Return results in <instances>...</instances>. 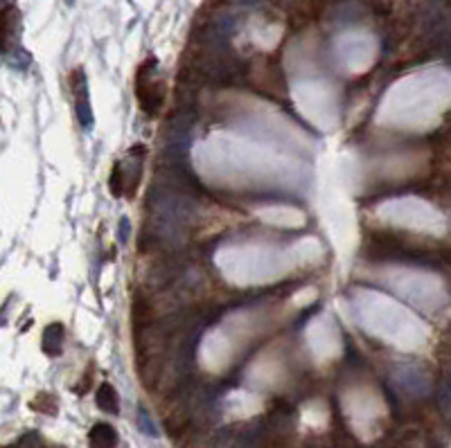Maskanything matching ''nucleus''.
Segmentation results:
<instances>
[{
	"label": "nucleus",
	"mask_w": 451,
	"mask_h": 448,
	"mask_svg": "<svg viewBox=\"0 0 451 448\" xmlns=\"http://www.w3.org/2000/svg\"><path fill=\"white\" fill-rule=\"evenodd\" d=\"M145 156H147V149L143 145H134L124 154L122 160L115 162L111 176H108V187H111L113 196H124V198L136 196L140 180H143Z\"/></svg>",
	"instance_id": "1"
},
{
	"label": "nucleus",
	"mask_w": 451,
	"mask_h": 448,
	"mask_svg": "<svg viewBox=\"0 0 451 448\" xmlns=\"http://www.w3.org/2000/svg\"><path fill=\"white\" fill-rule=\"evenodd\" d=\"M136 97L143 113L158 117L165 104V79L158 77L156 59H147L136 73Z\"/></svg>",
	"instance_id": "2"
},
{
	"label": "nucleus",
	"mask_w": 451,
	"mask_h": 448,
	"mask_svg": "<svg viewBox=\"0 0 451 448\" xmlns=\"http://www.w3.org/2000/svg\"><path fill=\"white\" fill-rule=\"evenodd\" d=\"M70 93H73V106L79 124L88 129L93 124V110H90V97H88V86H86V75L82 68H75L70 73Z\"/></svg>",
	"instance_id": "3"
},
{
	"label": "nucleus",
	"mask_w": 451,
	"mask_h": 448,
	"mask_svg": "<svg viewBox=\"0 0 451 448\" xmlns=\"http://www.w3.org/2000/svg\"><path fill=\"white\" fill-rule=\"evenodd\" d=\"M120 437L111 424L97 421L88 433V448H117Z\"/></svg>",
	"instance_id": "4"
},
{
	"label": "nucleus",
	"mask_w": 451,
	"mask_h": 448,
	"mask_svg": "<svg viewBox=\"0 0 451 448\" xmlns=\"http://www.w3.org/2000/svg\"><path fill=\"white\" fill-rule=\"evenodd\" d=\"M64 340H66V329L62 322H52L48 324L41 338V349L48 356H59L64 349Z\"/></svg>",
	"instance_id": "5"
},
{
	"label": "nucleus",
	"mask_w": 451,
	"mask_h": 448,
	"mask_svg": "<svg viewBox=\"0 0 451 448\" xmlns=\"http://www.w3.org/2000/svg\"><path fill=\"white\" fill-rule=\"evenodd\" d=\"M95 403L97 408L102 412H108V414H117L120 412V396H117V390L113 388L111 383H102L95 392Z\"/></svg>",
	"instance_id": "6"
},
{
	"label": "nucleus",
	"mask_w": 451,
	"mask_h": 448,
	"mask_svg": "<svg viewBox=\"0 0 451 448\" xmlns=\"http://www.w3.org/2000/svg\"><path fill=\"white\" fill-rule=\"evenodd\" d=\"M18 29V12L14 7H5L3 12V43H5V52L12 50V36L16 34Z\"/></svg>",
	"instance_id": "7"
},
{
	"label": "nucleus",
	"mask_w": 451,
	"mask_h": 448,
	"mask_svg": "<svg viewBox=\"0 0 451 448\" xmlns=\"http://www.w3.org/2000/svg\"><path fill=\"white\" fill-rule=\"evenodd\" d=\"M14 448H55V446H50L38 433H27L14 444Z\"/></svg>",
	"instance_id": "8"
},
{
	"label": "nucleus",
	"mask_w": 451,
	"mask_h": 448,
	"mask_svg": "<svg viewBox=\"0 0 451 448\" xmlns=\"http://www.w3.org/2000/svg\"><path fill=\"white\" fill-rule=\"evenodd\" d=\"M32 408L38 410V412H45V414H57V401H55L50 394L41 392V394H38L36 399L32 401Z\"/></svg>",
	"instance_id": "9"
},
{
	"label": "nucleus",
	"mask_w": 451,
	"mask_h": 448,
	"mask_svg": "<svg viewBox=\"0 0 451 448\" xmlns=\"http://www.w3.org/2000/svg\"><path fill=\"white\" fill-rule=\"evenodd\" d=\"M138 426H140V431L147 433L149 437H158V428L154 426L152 417H149V412H147V410H143V408L138 410Z\"/></svg>",
	"instance_id": "10"
},
{
	"label": "nucleus",
	"mask_w": 451,
	"mask_h": 448,
	"mask_svg": "<svg viewBox=\"0 0 451 448\" xmlns=\"http://www.w3.org/2000/svg\"><path fill=\"white\" fill-rule=\"evenodd\" d=\"M127 237H129V221L122 219L120 221V241H127Z\"/></svg>",
	"instance_id": "11"
}]
</instances>
